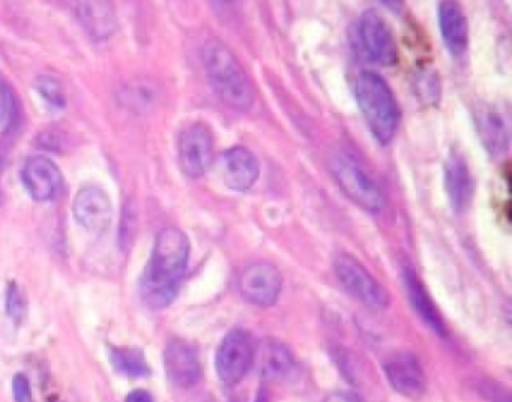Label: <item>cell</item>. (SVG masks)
Returning a JSON list of instances; mask_svg holds the SVG:
<instances>
[{
	"instance_id": "obj_27",
	"label": "cell",
	"mask_w": 512,
	"mask_h": 402,
	"mask_svg": "<svg viewBox=\"0 0 512 402\" xmlns=\"http://www.w3.org/2000/svg\"><path fill=\"white\" fill-rule=\"evenodd\" d=\"M325 402H365L358 393L349 392V390H337L332 392L325 399Z\"/></svg>"
},
{
	"instance_id": "obj_4",
	"label": "cell",
	"mask_w": 512,
	"mask_h": 402,
	"mask_svg": "<svg viewBox=\"0 0 512 402\" xmlns=\"http://www.w3.org/2000/svg\"><path fill=\"white\" fill-rule=\"evenodd\" d=\"M331 171L344 194L367 212H380L386 198L373 176L349 153H337L331 161Z\"/></svg>"
},
{
	"instance_id": "obj_5",
	"label": "cell",
	"mask_w": 512,
	"mask_h": 402,
	"mask_svg": "<svg viewBox=\"0 0 512 402\" xmlns=\"http://www.w3.org/2000/svg\"><path fill=\"white\" fill-rule=\"evenodd\" d=\"M332 266L338 281L355 299L376 311L388 308L391 303L388 291L353 255L346 252L335 255Z\"/></svg>"
},
{
	"instance_id": "obj_15",
	"label": "cell",
	"mask_w": 512,
	"mask_h": 402,
	"mask_svg": "<svg viewBox=\"0 0 512 402\" xmlns=\"http://www.w3.org/2000/svg\"><path fill=\"white\" fill-rule=\"evenodd\" d=\"M23 183L34 200L47 201L62 188V173L58 165L46 156H32L22 171Z\"/></svg>"
},
{
	"instance_id": "obj_10",
	"label": "cell",
	"mask_w": 512,
	"mask_h": 402,
	"mask_svg": "<svg viewBox=\"0 0 512 402\" xmlns=\"http://www.w3.org/2000/svg\"><path fill=\"white\" fill-rule=\"evenodd\" d=\"M383 371L395 392L409 399H421L427 392V375L418 357L398 353L383 363Z\"/></svg>"
},
{
	"instance_id": "obj_16",
	"label": "cell",
	"mask_w": 512,
	"mask_h": 402,
	"mask_svg": "<svg viewBox=\"0 0 512 402\" xmlns=\"http://www.w3.org/2000/svg\"><path fill=\"white\" fill-rule=\"evenodd\" d=\"M403 284L406 288L407 297L412 303L413 309L416 314L421 317V320L433 330L437 335L445 338L448 335L445 321H443L442 314L439 309L434 305L433 299L428 294L427 288L422 284L419 279L418 273L415 272L412 266L404 264L403 266Z\"/></svg>"
},
{
	"instance_id": "obj_19",
	"label": "cell",
	"mask_w": 512,
	"mask_h": 402,
	"mask_svg": "<svg viewBox=\"0 0 512 402\" xmlns=\"http://www.w3.org/2000/svg\"><path fill=\"white\" fill-rule=\"evenodd\" d=\"M476 129L485 149L493 155H502L509 146V126L496 108H484L476 116Z\"/></svg>"
},
{
	"instance_id": "obj_2",
	"label": "cell",
	"mask_w": 512,
	"mask_h": 402,
	"mask_svg": "<svg viewBox=\"0 0 512 402\" xmlns=\"http://www.w3.org/2000/svg\"><path fill=\"white\" fill-rule=\"evenodd\" d=\"M203 63L212 89L224 104L239 111L253 107V83L226 44L218 39H209L203 47Z\"/></svg>"
},
{
	"instance_id": "obj_28",
	"label": "cell",
	"mask_w": 512,
	"mask_h": 402,
	"mask_svg": "<svg viewBox=\"0 0 512 402\" xmlns=\"http://www.w3.org/2000/svg\"><path fill=\"white\" fill-rule=\"evenodd\" d=\"M125 402H155L152 398L151 393L146 392L143 389L133 390L130 395L127 396Z\"/></svg>"
},
{
	"instance_id": "obj_1",
	"label": "cell",
	"mask_w": 512,
	"mask_h": 402,
	"mask_svg": "<svg viewBox=\"0 0 512 402\" xmlns=\"http://www.w3.org/2000/svg\"><path fill=\"white\" fill-rule=\"evenodd\" d=\"M190 252V239L179 228L167 227L158 233L140 281V296L149 308L172 305L181 288Z\"/></svg>"
},
{
	"instance_id": "obj_14",
	"label": "cell",
	"mask_w": 512,
	"mask_h": 402,
	"mask_svg": "<svg viewBox=\"0 0 512 402\" xmlns=\"http://www.w3.org/2000/svg\"><path fill=\"white\" fill-rule=\"evenodd\" d=\"M73 213L86 230L100 233L112 222V201L98 186H83L74 198Z\"/></svg>"
},
{
	"instance_id": "obj_24",
	"label": "cell",
	"mask_w": 512,
	"mask_h": 402,
	"mask_svg": "<svg viewBox=\"0 0 512 402\" xmlns=\"http://www.w3.org/2000/svg\"><path fill=\"white\" fill-rule=\"evenodd\" d=\"M415 81L416 92L421 96L422 101L427 102V104H436V102L439 101L440 86L436 74H431L430 71H424L418 74Z\"/></svg>"
},
{
	"instance_id": "obj_21",
	"label": "cell",
	"mask_w": 512,
	"mask_h": 402,
	"mask_svg": "<svg viewBox=\"0 0 512 402\" xmlns=\"http://www.w3.org/2000/svg\"><path fill=\"white\" fill-rule=\"evenodd\" d=\"M110 362L119 374L128 378H140L149 375L148 360L139 348L112 347Z\"/></svg>"
},
{
	"instance_id": "obj_29",
	"label": "cell",
	"mask_w": 512,
	"mask_h": 402,
	"mask_svg": "<svg viewBox=\"0 0 512 402\" xmlns=\"http://www.w3.org/2000/svg\"><path fill=\"white\" fill-rule=\"evenodd\" d=\"M257 402H268V396L265 393H259V398H257Z\"/></svg>"
},
{
	"instance_id": "obj_17",
	"label": "cell",
	"mask_w": 512,
	"mask_h": 402,
	"mask_svg": "<svg viewBox=\"0 0 512 402\" xmlns=\"http://www.w3.org/2000/svg\"><path fill=\"white\" fill-rule=\"evenodd\" d=\"M445 189L449 204L455 212H463L473 197V179L466 159L458 152H451L445 164Z\"/></svg>"
},
{
	"instance_id": "obj_13",
	"label": "cell",
	"mask_w": 512,
	"mask_h": 402,
	"mask_svg": "<svg viewBox=\"0 0 512 402\" xmlns=\"http://www.w3.org/2000/svg\"><path fill=\"white\" fill-rule=\"evenodd\" d=\"M254 362H257L260 377L274 383H284L295 377L298 362L290 348L277 339H263L254 351Z\"/></svg>"
},
{
	"instance_id": "obj_3",
	"label": "cell",
	"mask_w": 512,
	"mask_h": 402,
	"mask_svg": "<svg viewBox=\"0 0 512 402\" xmlns=\"http://www.w3.org/2000/svg\"><path fill=\"white\" fill-rule=\"evenodd\" d=\"M355 96L374 138L380 144L391 143L400 126L401 111L385 78L374 71L361 72L356 78Z\"/></svg>"
},
{
	"instance_id": "obj_26",
	"label": "cell",
	"mask_w": 512,
	"mask_h": 402,
	"mask_svg": "<svg viewBox=\"0 0 512 402\" xmlns=\"http://www.w3.org/2000/svg\"><path fill=\"white\" fill-rule=\"evenodd\" d=\"M13 393L16 402H34L32 398V387L28 377L23 374H17L13 380Z\"/></svg>"
},
{
	"instance_id": "obj_18",
	"label": "cell",
	"mask_w": 512,
	"mask_h": 402,
	"mask_svg": "<svg viewBox=\"0 0 512 402\" xmlns=\"http://www.w3.org/2000/svg\"><path fill=\"white\" fill-rule=\"evenodd\" d=\"M439 27L449 53L452 56H463L469 45V26L466 15L457 2L440 3Z\"/></svg>"
},
{
	"instance_id": "obj_25",
	"label": "cell",
	"mask_w": 512,
	"mask_h": 402,
	"mask_svg": "<svg viewBox=\"0 0 512 402\" xmlns=\"http://www.w3.org/2000/svg\"><path fill=\"white\" fill-rule=\"evenodd\" d=\"M14 98L4 81H0V129L7 128L13 119Z\"/></svg>"
},
{
	"instance_id": "obj_11",
	"label": "cell",
	"mask_w": 512,
	"mask_h": 402,
	"mask_svg": "<svg viewBox=\"0 0 512 402\" xmlns=\"http://www.w3.org/2000/svg\"><path fill=\"white\" fill-rule=\"evenodd\" d=\"M218 173L227 188L245 192L253 188L259 179L260 165L254 153L247 147H230L218 159Z\"/></svg>"
},
{
	"instance_id": "obj_30",
	"label": "cell",
	"mask_w": 512,
	"mask_h": 402,
	"mask_svg": "<svg viewBox=\"0 0 512 402\" xmlns=\"http://www.w3.org/2000/svg\"><path fill=\"white\" fill-rule=\"evenodd\" d=\"M0 162H2V158H0Z\"/></svg>"
},
{
	"instance_id": "obj_9",
	"label": "cell",
	"mask_w": 512,
	"mask_h": 402,
	"mask_svg": "<svg viewBox=\"0 0 512 402\" xmlns=\"http://www.w3.org/2000/svg\"><path fill=\"white\" fill-rule=\"evenodd\" d=\"M283 290V278L280 270L271 263L251 264L239 278V291L251 305L259 308H271L277 303Z\"/></svg>"
},
{
	"instance_id": "obj_20",
	"label": "cell",
	"mask_w": 512,
	"mask_h": 402,
	"mask_svg": "<svg viewBox=\"0 0 512 402\" xmlns=\"http://www.w3.org/2000/svg\"><path fill=\"white\" fill-rule=\"evenodd\" d=\"M79 20L89 35L95 39H107L118 26L115 9L109 2H83L79 6Z\"/></svg>"
},
{
	"instance_id": "obj_23",
	"label": "cell",
	"mask_w": 512,
	"mask_h": 402,
	"mask_svg": "<svg viewBox=\"0 0 512 402\" xmlns=\"http://www.w3.org/2000/svg\"><path fill=\"white\" fill-rule=\"evenodd\" d=\"M26 309H28V302H26L25 293L16 282H10L7 288V312L14 323H22L26 317Z\"/></svg>"
},
{
	"instance_id": "obj_8",
	"label": "cell",
	"mask_w": 512,
	"mask_h": 402,
	"mask_svg": "<svg viewBox=\"0 0 512 402\" xmlns=\"http://www.w3.org/2000/svg\"><path fill=\"white\" fill-rule=\"evenodd\" d=\"M358 38L371 62L383 66L397 63L398 48L389 24L382 15L370 9L358 21Z\"/></svg>"
},
{
	"instance_id": "obj_12",
	"label": "cell",
	"mask_w": 512,
	"mask_h": 402,
	"mask_svg": "<svg viewBox=\"0 0 512 402\" xmlns=\"http://www.w3.org/2000/svg\"><path fill=\"white\" fill-rule=\"evenodd\" d=\"M164 368L167 377L179 389H191L202 377L199 353L184 339H173L164 351Z\"/></svg>"
},
{
	"instance_id": "obj_6",
	"label": "cell",
	"mask_w": 512,
	"mask_h": 402,
	"mask_svg": "<svg viewBox=\"0 0 512 402\" xmlns=\"http://www.w3.org/2000/svg\"><path fill=\"white\" fill-rule=\"evenodd\" d=\"M253 336L244 329H233L224 336L215 356L218 378L226 386H236L254 363Z\"/></svg>"
},
{
	"instance_id": "obj_22",
	"label": "cell",
	"mask_w": 512,
	"mask_h": 402,
	"mask_svg": "<svg viewBox=\"0 0 512 402\" xmlns=\"http://www.w3.org/2000/svg\"><path fill=\"white\" fill-rule=\"evenodd\" d=\"M35 87H37V92L49 102L52 107L56 108H64L65 102V93L64 89H62L61 83L55 78L47 77V75H43V77H38L37 81H35Z\"/></svg>"
},
{
	"instance_id": "obj_7",
	"label": "cell",
	"mask_w": 512,
	"mask_h": 402,
	"mask_svg": "<svg viewBox=\"0 0 512 402\" xmlns=\"http://www.w3.org/2000/svg\"><path fill=\"white\" fill-rule=\"evenodd\" d=\"M214 159V138L208 126L194 123L178 138V162L185 176L202 177Z\"/></svg>"
}]
</instances>
